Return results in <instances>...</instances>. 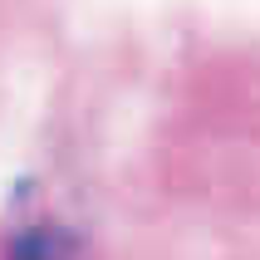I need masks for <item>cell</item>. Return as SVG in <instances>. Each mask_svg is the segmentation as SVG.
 <instances>
[{
	"mask_svg": "<svg viewBox=\"0 0 260 260\" xmlns=\"http://www.w3.org/2000/svg\"><path fill=\"white\" fill-rule=\"evenodd\" d=\"M5 260H84V255H79L74 231H64V226H54V221H35V226L10 231Z\"/></svg>",
	"mask_w": 260,
	"mask_h": 260,
	"instance_id": "obj_1",
	"label": "cell"
}]
</instances>
